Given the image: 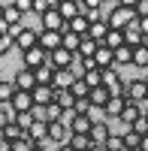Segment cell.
Masks as SVG:
<instances>
[{"label":"cell","instance_id":"cell-42","mask_svg":"<svg viewBox=\"0 0 148 151\" xmlns=\"http://www.w3.org/2000/svg\"><path fill=\"white\" fill-rule=\"evenodd\" d=\"M3 15H6V6H3V3H0V21H3Z\"/></svg>","mask_w":148,"mask_h":151},{"label":"cell","instance_id":"cell-33","mask_svg":"<svg viewBox=\"0 0 148 151\" xmlns=\"http://www.w3.org/2000/svg\"><path fill=\"white\" fill-rule=\"evenodd\" d=\"M121 136H124V145H127V151H130V148H139V142H142V136H136L133 130H127V133H121Z\"/></svg>","mask_w":148,"mask_h":151},{"label":"cell","instance_id":"cell-36","mask_svg":"<svg viewBox=\"0 0 148 151\" xmlns=\"http://www.w3.org/2000/svg\"><path fill=\"white\" fill-rule=\"evenodd\" d=\"M9 151H33V142H27V139H18V142H12V148Z\"/></svg>","mask_w":148,"mask_h":151},{"label":"cell","instance_id":"cell-24","mask_svg":"<svg viewBox=\"0 0 148 151\" xmlns=\"http://www.w3.org/2000/svg\"><path fill=\"white\" fill-rule=\"evenodd\" d=\"M33 76H36V85H48L52 88L55 85V67H40V70H33Z\"/></svg>","mask_w":148,"mask_h":151},{"label":"cell","instance_id":"cell-27","mask_svg":"<svg viewBox=\"0 0 148 151\" xmlns=\"http://www.w3.org/2000/svg\"><path fill=\"white\" fill-rule=\"evenodd\" d=\"M133 67L148 73V48H145V45H136V48H133Z\"/></svg>","mask_w":148,"mask_h":151},{"label":"cell","instance_id":"cell-4","mask_svg":"<svg viewBox=\"0 0 148 151\" xmlns=\"http://www.w3.org/2000/svg\"><path fill=\"white\" fill-rule=\"evenodd\" d=\"M40 45V30H33V27H21L15 33V48L24 55V52H30V48Z\"/></svg>","mask_w":148,"mask_h":151},{"label":"cell","instance_id":"cell-18","mask_svg":"<svg viewBox=\"0 0 148 151\" xmlns=\"http://www.w3.org/2000/svg\"><path fill=\"white\" fill-rule=\"evenodd\" d=\"M55 106L60 112H73V109H76V97H73V91H55Z\"/></svg>","mask_w":148,"mask_h":151},{"label":"cell","instance_id":"cell-26","mask_svg":"<svg viewBox=\"0 0 148 151\" xmlns=\"http://www.w3.org/2000/svg\"><path fill=\"white\" fill-rule=\"evenodd\" d=\"M97 48H100V42H94L91 36H82V42H79V58H94Z\"/></svg>","mask_w":148,"mask_h":151},{"label":"cell","instance_id":"cell-14","mask_svg":"<svg viewBox=\"0 0 148 151\" xmlns=\"http://www.w3.org/2000/svg\"><path fill=\"white\" fill-rule=\"evenodd\" d=\"M124 106H127L124 97H109V103L103 106V109H106V118H109V121H118L121 112H124Z\"/></svg>","mask_w":148,"mask_h":151},{"label":"cell","instance_id":"cell-43","mask_svg":"<svg viewBox=\"0 0 148 151\" xmlns=\"http://www.w3.org/2000/svg\"><path fill=\"white\" fill-rule=\"evenodd\" d=\"M57 151H73V148L70 145H57Z\"/></svg>","mask_w":148,"mask_h":151},{"label":"cell","instance_id":"cell-44","mask_svg":"<svg viewBox=\"0 0 148 151\" xmlns=\"http://www.w3.org/2000/svg\"><path fill=\"white\" fill-rule=\"evenodd\" d=\"M142 115H145V118H148V103H145V106H142Z\"/></svg>","mask_w":148,"mask_h":151},{"label":"cell","instance_id":"cell-41","mask_svg":"<svg viewBox=\"0 0 148 151\" xmlns=\"http://www.w3.org/2000/svg\"><path fill=\"white\" fill-rule=\"evenodd\" d=\"M139 148H142V151H148V136H142V142H139Z\"/></svg>","mask_w":148,"mask_h":151},{"label":"cell","instance_id":"cell-12","mask_svg":"<svg viewBox=\"0 0 148 151\" xmlns=\"http://www.w3.org/2000/svg\"><path fill=\"white\" fill-rule=\"evenodd\" d=\"M60 36H64V33H55V30H40V48H42V52H48V55H52V52H57V48H60Z\"/></svg>","mask_w":148,"mask_h":151},{"label":"cell","instance_id":"cell-23","mask_svg":"<svg viewBox=\"0 0 148 151\" xmlns=\"http://www.w3.org/2000/svg\"><path fill=\"white\" fill-rule=\"evenodd\" d=\"M106 33H109L106 18H103V21H94V24H91V30H88V36H91L94 42H100V45H103V40H106Z\"/></svg>","mask_w":148,"mask_h":151},{"label":"cell","instance_id":"cell-37","mask_svg":"<svg viewBox=\"0 0 148 151\" xmlns=\"http://www.w3.org/2000/svg\"><path fill=\"white\" fill-rule=\"evenodd\" d=\"M88 109H91V100H76V115H88Z\"/></svg>","mask_w":148,"mask_h":151},{"label":"cell","instance_id":"cell-2","mask_svg":"<svg viewBox=\"0 0 148 151\" xmlns=\"http://www.w3.org/2000/svg\"><path fill=\"white\" fill-rule=\"evenodd\" d=\"M124 100H127V103H139V106L148 103V82H145V76H136V79L127 82V88H124Z\"/></svg>","mask_w":148,"mask_h":151},{"label":"cell","instance_id":"cell-7","mask_svg":"<svg viewBox=\"0 0 148 151\" xmlns=\"http://www.w3.org/2000/svg\"><path fill=\"white\" fill-rule=\"evenodd\" d=\"M57 12L64 21H73L76 15H85V3L82 0H57Z\"/></svg>","mask_w":148,"mask_h":151},{"label":"cell","instance_id":"cell-15","mask_svg":"<svg viewBox=\"0 0 148 151\" xmlns=\"http://www.w3.org/2000/svg\"><path fill=\"white\" fill-rule=\"evenodd\" d=\"M76 85V76H73L70 70H55V91H70V88Z\"/></svg>","mask_w":148,"mask_h":151},{"label":"cell","instance_id":"cell-34","mask_svg":"<svg viewBox=\"0 0 148 151\" xmlns=\"http://www.w3.org/2000/svg\"><path fill=\"white\" fill-rule=\"evenodd\" d=\"M33 121H40V124H48V106H33Z\"/></svg>","mask_w":148,"mask_h":151},{"label":"cell","instance_id":"cell-22","mask_svg":"<svg viewBox=\"0 0 148 151\" xmlns=\"http://www.w3.org/2000/svg\"><path fill=\"white\" fill-rule=\"evenodd\" d=\"M12 97H15V85H12V79H0V106H9Z\"/></svg>","mask_w":148,"mask_h":151},{"label":"cell","instance_id":"cell-38","mask_svg":"<svg viewBox=\"0 0 148 151\" xmlns=\"http://www.w3.org/2000/svg\"><path fill=\"white\" fill-rule=\"evenodd\" d=\"M136 18H148V0H136Z\"/></svg>","mask_w":148,"mask_h":151},{"label":"cell","instance_id":"cell-32","mask_svg":"<svg viewBox=\"0 0 148 151\" xmlns=\"http://www.w3.org/2000/svg\"><path fill=\"white\" fill-rule=\"evenodd\" d=\"M12 48H15V40H12L9 33H0V58H6Z\"/></svg>","mask_w":148,"mask_h":151},{"label":"cell","instance_id":"cell-39","mask_svg":"<svg viewBox=\"0 0 148 151\" xmlns=\"http://www.w3.org/2000/svg\"><path fill=\"white\" fill-rule=\"evenodd\" d=\"M139 30H142V36H148V18H139Z\"/></svg>","mask_w":148,"mask_h":151},{"label":"cell","instance_id":"cell-10","mask_svg":"<svg viewBox=\"0 0 148 151\" xmlns=\"http://www.w3.org/2000/svg\"><path fill=\"white\" fill-rule=\"evenodd\" d=\"M30 97H33V106H52V103H55V88L36 85L33 91H30Z\"/></svg>","mask_w":148,"mask_h":151},{"label":"cell","instance_id":"cell-21","mask_svg":"<svg viewBox=\"0 0 148 151\" xmlns=\"http://www.w3.org/2000/svg\"><path fill=\"white\" fill-rule=\"evenodd\" d=\"M79 42H82V36H76L73 30H64V36H60V48H67L73 55H79Z\"/></svg>","mask_w":148,"mask_h":151},{"label":"cell","instance_id":"cell-17","mask_svg":"<svg viewBox=\"0 0 148 151\" xmlns=\"http://www.w3.org/2000/svg\"><path fill=\"white\" fill-rule=\"evenodd\" d=\"M142 40H145V36H142V30H139V18H136L130 27H124V42H127L130 48H136V45H142Z\"/></svg>","mask_w":148,"mask_h":151},{"label":"cell","instance_id":"cell-1","mask_svg":"<svg viewBox=\"0 0 148 151\" xmlns=\"http://www.w3.org/2000/svg\"><path fill=\"white\" fill-rule=\"evenodd\" d=\"M133 21H136V3H130V0H121V3L106 9V24L112 30H124Z\"/></svg>","mask_w":148,"mask_h":151},{"label":"cell","instance_id":"cell-40","mask_svg":"<svg viewBox=\"0 0 148 151\" xmlns=\"http://www.w3.org/2000/svg\"><path fill=\"white\" fill-rule=\"evenodd\" d=\"M9 148H12V142H9V139H3V136H0V151H9Z\"/></svg>","mask_w":148,"mask_h":151},{"label":"cell","instance_id":"cell-30","mask_svg":"<svg viewBox=\"0 0 148 151\" xmlns=\"http://www.w3.org/2000/svg\"><path fill=\"white\" fill-rule=\"evenodd\" d=\"M103 148H106V151H127L124 136H121V133H112V136H109V142H106Z\"/></svg>","mask_w":148,"mask_h":151},{"label":"cell","instance_id":"cell-46","mask_svg":"<svg viewBox=\"0 0 148 151\" xmlns=\"http://www.w3.org/2000/svg\"><path fill=\"white\" fill-rule=\"evenodd\" d=\"M130 151H142V148H130Z\"/></svg>","mask_w":148,"mask_h":151},{"label":"cell","instance_id":"cell-9","mask_svg":"<svg viewBox=\"0 0 148 151\" xmlns=\"http://www.w3.org/2000/svg\"><path fill=\"white\" fill-rule=\"evenodd\" d=\"M9 109L15 112V115H27V112H33V97L24 94V91H15V97H12Z\"/></svg>","mask_w":148,"mask_h":151},{"label":"cell","instance_id":"cell-47","mask_svg":"<svg viewBox=\"0 0 148 151\" xmlns=\"http://www.w3.org/2000/svg\"><path fill=\"white\" fill-rule=\"evenodd\" d=\"M33 151H40V148H33Z\"/></svg>","mask_w":148,"mask_h":151},{"label":"cell","instance_id":"cell-8","mask_svg":"<svg viewBox=\"0 0 148 151\" xmlns=\"http://www.w3.org/2000/svg\"><path fill=\"white\" fill-rule=\"evenodd\" d=\"M88 136H91V145L103 148V145L109 142V136H112V124H109V121H103V124H94Z\"/></svg>","mask_w":148,"mask_h":151},{"label":"cell","instance_id":"cell-16","mask_svg":"<svg viewBox=\"0 0 148 151\" xmlns=\"http://www.w3.org/2000/svg\"><path fill=\"white\" fill-rule=\"evenodd\" d=\"M91 127H94V124H91L88 115H76V118H73V124H70V136H88Z\"/></svg>","mask_w":148,"mask_h":151},{"label":"cell","instance_id":"cell-29","mask_svg":"<svg viewBox=\"0 0 148 151\" xmlns=\"http://www.w3.org/2000/svg\"><path fill=\"white\" fill-rule=\"evenodd\" d=\"M0 136H3V139H9V142H18V139H24V130L18 127L15 121H12V124H6V130L0 133Z\"/></svg>","mask_w":148,"mask_h":151},{"label":"cell","instance_id":"cell-35","mask_svg":"<svg viewBox=\"0 0 148 151\" xmlns=\"http://www.w3.org/2000/svg\"><path fill=\"white\" fill-rule=\"evenodd\" d=\"M15 124H18L24 133H27V130L33 127V115H30V112H27V115H15Z\"/></svg>","mask_w":148,"mask_h":151},{"label":"cell","instance_id":"cell-6","mask_svg":"<svg viewBox=\"0 0 148 151\" xmlns=\"http://www.w3.org/2000/svg\"><path fill=\"white\" fill-rule=\"evenodd\" d=\"M12 85H15V91H24V94H30L33 88H36V76L33 70H15V76H12Z\"/></svg>","mask_w":148,"mask_h":151},{"label":"cell","instance_id":"cell-5","mask_svg":"<svg viewBox=\"0 0 148 151\" xmlns=\"http://www.w3.org/2000/svg\"><path fill=\"white\" fill-rule=\"evenodd\" d=\"M45 64H48V52H42L40 45L21 55V67H24V70H40V67H45Z\"/></svg>","mask_w":148,"mask_h":151},{"label":"cell","instance_id":"cell-25","mask_svg":"<svg viewBox=\"0 0 148 151\" xmlns=\"http://www.w3.org/2000/svg\"><path fill=\"white\" fill-rule=\"evenodd\" d=\"M109 97H112V94H109V88H106V85H103V88H94V91L88 94L91 106H100V109H103V106L109 103Z\"/></svg>","mask_w":148,"mask_h":151},{"label":"cell","instance_id":"cell-3","mask_svg":"<svg viewBox=\"0 0 148 151\" xmlns=\"http://www.w3.org/2000/svg\"><path fill=\"white\" fill-rule=\"evenodd\" d=\"M40 24H42V30H55V33H64L67 30V21L60 18V12H57V0H52V9L40 18Z\"/></svg>","mask_w":148,"mask_h":151},{"label":"cell","instance_id":"cell-11","mask_svg":"<svg viewBox=\"0 0 148 151\" xmlns=\"http://www.w3.org/2000/svg\"><path fill=\"white\" fill-rule=\"evenodd\" d=\"M73 58H76L73 52H67V48H57V52L48 55V67H55V70H70Z\"/></svg>","mask_w":148,"mask_h":151},{"label":"cell","instance_id":"cell-28","mask_svg":"<svg viewBox=\"0 0 148 151\" xmlns=\"http://www.w3.org/2000/svg\"><path fill=\"white\" fill-rule=\"evenodd\" d=\"M73 151H91V136H70V142H67Z\"/></svg>","mask_w":148,"mask_h":151},{"label":"cell","instance_id":"cell-48","mask_svg":"<svg viewBox=\"0 0 148 151\" xmlns=\"http://www.w3.org/2000/svg\"><path fill=\"white\" fill-rule=\"evenodd\" d=\"M145 82H148V76H145Z\"/></svg>","mask_w":148,"mask_h":151},{"label":"cell","instance_id":"cell-19","mask_svg":"<svg viewBox=\"0 0 148 151\" xmlns=\"http://www.w3.org/2000/svg\"><path fill=\"white\" fill-rule=\"evenodd\" d=\"M67 30H73L76 36H88V30H91V21L85 18V15H76L73 21H67Z\"/></svg>","mask_w":148,"mask_h":151},{"label":"cell","instance_id":"cell-13","mask_svg":"<svg viewBox=\"0 0 148 151\" xmlns=\"http://www.w3.org/2000/svg\"><path fill=\"white\" fill-rule=\"evenodd\" d=\"M94 64H97V70H112L115 67V52L106 48V45H100L97 55H94Z\"/></svg>","mask_w":148,"mask_h":151},{"label":"cell","instance_id":"cell-45","mask_svg":"<svg viewBox=\"0 0 148 151\" xmlns=\"http://www.w3.org/2000/svg\"><path fill=\"white\" fill-rule=\"evenodd\" d=\"M142 45H145V48H148V36H145V40H142Z\"/></svg>","mask_w":148,"mask_h":151},{"label":"cell","instance_id":"cell-20","mask_svg":"<svg viewBox=\"0 0 148 151\" xmlns=\"http://www.w3.org/2000/svg\"><path fill=\"white\" fill-rule=\"evenodd\" d=\"M103 45H106V48H112V52H118L121 45H127V42H124V30H112V27H109V33H106Z\"/></svg>","mask_w":148,"mask_h":151},{"label":"cell","instance_id":"cell-31","mask_svg":"<svg viewBox=\"0 0 148 151\" xmlns=\"http://www.w3.org/2000/svg\"><path fill=\"white\" fill-rule=\"evenodd\" d=\"M15 121V112H12L9 106H0V133L6 130V124H12Z\"/></svg>","mask_w":148,"mask_h":151}]
</instances>
